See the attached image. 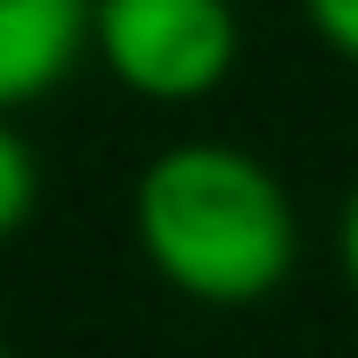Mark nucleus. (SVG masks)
Returning a JSON list of instances; mask_svg holds the SVG:
<instances>
[{"label":"nucleus","instance_id":"f257e3e1","mask_svg":"<svg viewBox=\"0 0 358 358\" xmlns=\"http://www.w3.org/2000/svg\"><path fill=\"white\" fill-rule=\"evenodd\" d=\"M134 239L176 295L239 309L288 281L295 204L260 155L225 141H176L134 183Z\"/></svg>","mask_w":358,"mask_h":358},{"label":"nucleus","instance_id":"f03ea898","mask_svg":"<svg viewBox=\"0 0 358 358\" xmlns=\"http://www.w3.org/2000/svg\"><path fill=\"white\" fill-rule=\"evenodd\" d=\"M92 57L155 106H190L239 57L232 0H92Z\"/></svg>","mask_w":358,"mask_h":358},{"label":"nucleus","instance_id":"7ed1b4c3","mask_svg":"<svg viewBox=\"0 0 358 358\" xmlns=\"http://www.w3.org/2000/svg\"><path fill=\"white\" fill-rule=\"evenodd\" d=\"M92 43V0H0V113L57 92Z\"/></svg>","mask_w":358,"mask_h":358},{"label":"nucleus","instance_id":"20e7f679","mask_svg":"<svg viewBox=\"0 0 358 358\" xmlns=\"http://www.w3.org/2000/svg\"><path fill=\"white\" fill-rule=\"evenodd\" d=\"M29 211H36V155H29V141L8 120H0V239H15L29 225Z\"/></svg>","mask_w":358,"mask_h":358},{"label":"nucleus","instance_id":"39448f33","mask_svg":"<svg viewBox=\"0 0 358 358\" xmlns=\"http://www.w3.org/2000/svg\"><path fill=\"white\" fill-rule=\"evenodd\" d=\"M302 15L344 64H358V0H302Z\"/></svg>","mask_w":358,"mask_h":358},{"label":"nucleus","instance_id":"423d86ee","mask_svg":"<svg viewBox=\"0 0 358 358\" xmlns=\"http://www.w3.org/2000/svg\"><path fill=\"white\" fill-rule=\"evenodd\" d=\"M337 260H344V281L358 288V190H351V204L337 218Z\"/></svg>","mask_w":358,"mask_h":358},{"label":"nucleus","instance_id":"0eeeda50","mask_svg":"<svg viewBox=\"0 0 358 358\" xmlns=\"http://www.w3.org/2000/svg\"><path fill=\"white\" fill-rule=\"evenodd\" d=\"M0 358H8V344H0Z\"/></svg>","mask_w":358,"mask_h":358}]
</instances>
